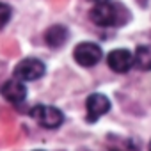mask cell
<instances>
[{
	"label": "cell",
	"mask_w": 151,
	"mask_h": 151,
	"mask_svg": "<svg viewBox=\"0 0 151 151\" xmlns=\"http://www.w3.org/2000/svg\"><path fill=\"white\" fill-rule=\"evenodd\" d=\"M109 149L110 151H137L135 146L132 144V140H128V139H121L119 144H110Z\"/></svg>",
	"instance_id": "cell-10"
},
{
	"label": "cell",
	"mask_w": 151,
	"mask_h": 151,
	"mask_svg": "<svg viewBox=\"0 0 151 151\" xmlns=\"http://www.w3.org/2000/svg\"><path fill=\"white\" fill-rule=\"evenodd\" d=\"M9 20H11V7L4 2H0V30L6 27Z\"/></svg>",
	"instance_id": "cell-11"
},
{
	"label": "cell",
	"mask_w": 151,
	"mask_h": 151,
	"mask_svg": "<svg viewBox=\"0 0 151 151\" xmlns=\"http://www.w3.org/2000/svg\"><path fill=\"white\" fill-rule=\"evenodd\" d=\"M86 109H87V121L89 123H96L101 116H105L110 110V100L105 94L94 93V94H91L87 98Z\"/></svg>",
	"instance_id": "cell-5"
},
{
	"label": "cell",
	"mask_w": 151,
	"mask_h": 151,
	"mask_svg": "<svg viewBox=\"0 0 151 151\" xmlns=\"http://www.w3.org/2000/svg\"><path fill=\"white\" fill-rule=\"evenodd\" d=\"M149 151H151V142H149Z\"/></svg>",
	"instance_id": "cell-13"
},
{
	"label": "cell",
	"mask_w": 151,
	"mask_h": 151,
	"mask_svg": "<svg viewBox=\"0 0 151 151\" xmlns=\"http://www.w3.org/2000/svg\"><path fill=\"white\" fill-rule=\"evenodd\" d=\"M128 13L121 4H110V2H101L96 4L91 11V20L98 27H116V25H124L128 20Z\"/></svg>",
	"instance_id": "cell-1"
},
{
	"label": "cell",
	"mask_w": 151,
	"mask_h": 151,
	"mask_svg": "<svg viewBox=\"0 0 151 151\" xmlns=\"http://www.w3.org/2000/svg\"><path fill=\"white\" fill-rule=\"evenodd\" d=\"M73 59L84 68H93L101 60V48L94 43H80L73 50Z\"/></svg>",
	"instance_id": "cell-4"
},
{
	"label": "cell",
	"mask_w": 151,
	"mask_h": 151,
	"mask_svg": "<svg viewBox=\"0 0 151 151\" xmlns=\"http://www.w3.org/2000/svg\"><path fill=\"white\" fill-rule=\"evenodd\" d=\"M45 71H46V68H45L43 60H39L36 57H27L16 64L14 77L23 80V82H34V80H39L43 77Z\"/></svg>",
	"instance_id": "cell-3"
},
{
	"label": "cell",
	"mask_w": 151,
	"mask_h": 151,
	"mask_svg": "<svg viewBox=\"0 0 151 151\" xmlns=\"http://www.w3.org/2000/svg\"><path fill=\"white\" fill-rule=\"evenodd\" d=\"M89 2H94V4H101V2H109V0H89Z\"/></svg>",
	"instance_id": "cell-12"
},
{
	"label": "cell",
	"mask_w": 151,
	"mask_h": 151,
	"mask_svg": "<svg viewBox=\"0 0 151 151\" xmlns=\"http://www.w3.org/2000/svg\"><path fill=\"white\" fill-rule=\"evenodd\" d=\"M36 151H43V149H36Z\"/></svg>",
	"instance_id": "cell-14"
},
{
	"label": "cell",
	"mask_w": 151,
	"mask_h": 151,
	"mask_svg": "<svg viewBox=\"0 0 151 151\" xmlns=\"http://www.w3.org/2000/svg\"><path fill=\"white\" fill-rule=\"evenodd\" d=\"M107 64L116 73H128L133 68V53L130 50H126V48L112 50L107 55Z\"/></svg>",
	"instance_id": "cell-6"
},
{
	"label": "cell",
	"mask_w": 151,
	"mask_h": 151,
	"mask_svg": "<svg viewBox=\"0 0 151 151\" xmlns=\"http://www.w3.org/2000/svg\"><path fill=\"white\" fill-rule=\"evenodd\" d=\"M30 117L36 123H39V126L48 128V130L59 128L64 123V114L59 109L46 107V105H36V107H32L30 109Z\"/></svg>",
	"instance_id": "cell-2"
},
{
	"label": "cell",
	"mask_w": 151,
	"mask_h": 151,
	"mask_svg": "<svg viewBox=\"0 0 151 151\" xmlns=\"http://www.w3.org/2000/svg\"><path fill=\"white\" fill-rule=\"evenodd\" d=\"M0 93H2V96H4L7 101H11V103H14V105L22 103V101L27 98V87H25L23 80H20V78H16V77L11 78V80H7V82L2 86Z\"/></svg>",
	"instance_id": "cell-7"
},
{
	"label": "cell",
	"mask_w": 151,
	"mask_h": 151,
	"mask_svg": "<svg viewBox=\"0 0 151 151\" xmlns=\"http://www.w3.org/2000/svg\"><path fill=\"white\" fill-rule=\"evenodd\" d=\"M45 41L50 48H60L68 41V29L64 25H52L45 32Z\"/></svg>",
	"instance_id": "cell-8"
},
{
	"label": "cell",
	"mask_w": 151,
	"mask_h": 151,
	"mask_svg": "<svg viewBox=\"0 0 151 151\" xmlns=\"http://www.w3.org/2000/svg\"><path fill=\"white\" fill-rule=\"evenodd\" d=\"M133 66L140 71H151V45L137 46L133 53Z\"/></svg>",
	"instance_id": "cell-9"
}]
</instances>
